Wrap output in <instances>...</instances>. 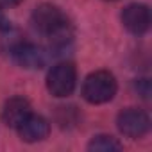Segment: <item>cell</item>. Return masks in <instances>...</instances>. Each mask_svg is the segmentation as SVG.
I'll return each mask as SVG.
<instances>
[{
  "instance_id": "6da1fadb",
  "label": "cell",
  "mask_w": 152,
  "mask_h": 152,
  "mask_svg": "<svg viewBox=\"0 0 152 152\" xmlns=\"http://www.w3.org/2000/svg\"><path fill=\"white\" fill-rule=\"evenodd\" d=\"M116 93V81L109 72H93L83 84V97L90 104H106Z\"/></svg>"
},
{
  "instance_id": "7a4b0ae2",
  "label": "cell",
  "mask_w": 152,
  "mask_h": 152,
  "mask_svg": "<svg viewBox=\"0 0 152 152\" xmlns=\"http://www.w3.org/2000/svg\"><path fill=\"white\" fill-rule=\"evenodd\" d=\"M75 84H77V72H75V66L70 63H59L48 72L47 88L54 97L72 95Z\"/></svg>"
},
{
  "instance_id": "3957f363",
  "label": "cell",
  "mask_w": 152,
  "mask_h": 152,
  "mask_svg": "<svg viewBox=\"0 0 152 152\" xmlns=\"http://www.w3.org/2000/svg\"><path fill=\"white\" fill-rule=\"evenodd\" d=\"M118 129L124 136L127 138H141L148 132L150 129V118L145 111L141 109H136V107H129V109H124L120 115H118Z\"/></svg>"
},
{
  "instance_id": "277c9868",
  "label": "cell",
  "mask_w": 152,
  "mask_h": 152,
  "mask_svg": "<svg viewBox=\"0 0 152 152\" xmlns=\"http://www.w3.org/2000/svg\"><path fill=\"white\" fill-rule=\"evenodd\" d=\"M122 23L129 32H132L136 36L145 34L150 27V11H148V7L143 6V4L127 6L122 13Z\"/></svg>"
},
{
  "instance_id": "5b68a950",
  "label": "cell",
  "mask_w": 152,
  "mask_h": 152,
  "mask_svg": "<svg viewBox=\"0 0 152 152\" xmlns=\"http://www.w3.org/2000/svg\"><path fill=\"white\" fill-rule=\"evenodd\" d=\"M13 59L16 64L29 68V70H36L45 66L47 63V54L41 47L34 45V43H20L13 48Z\"/></svg>"
},
{
  "instance_id": "8992f818",
  "label": "cell",
  "mask_w": 152,
  "mask_h": 152,
  "mask_svg": "<svg viewBox=\"0 0 152 152\" xmlns=\"http://www.w3.org/2000/svg\"><path fill=\"white\" fill-rule=\"evenodd\" d=\"M20 138L27 143H36V141H41L48 136L50 132V124L43 118V116H38V115H29L18 127H16Z\"/></svg>"
},
{
  "instance_id": "52a82bcc",
  "label": "cell",
  "mask_w": 152,
  "mask_h": 152,
  "mask_svg": "<svg viewBox=\"0 0 152 152\" xmlns=\"http://www.w3.org/2000/svg\"><path fill=\"white\" fill-rule=\"evenodd\" d=\"M31 104L29 100H25L23 97H13L4 104L2 109V120L6 125L9 127H18L29 115H31Z\"/></svg>"
},
{
  "instance_id": "ba28073f",
  "label": "cell",
  "mask_w": 152,
  "mask_h": 152,
  "mask_svg": "<svg viewBox=\"0 0 152 152\" xmlns=\"http://www.w3.org/2000/svg\"><path fill=\"white\" fill-rule=\"evenodd\" d=\"M88 148L91 152H115V150H120L122 145L113 138V136H106V134H100V136H95Z\"/></svg>"
},
{
  "instance_id": "9c48e42d",
  "label": "cell",
  "mask_w": 152,
  "mask_h": 152,
  "mask_svg": "<svg viewBox=\"0 0 152 152\" xmlns=\"http://www.w3.org/2000/svg\"><path fill=\"white\" fill-rule=\"evenodd\" d=\"M136 90H138V93H140L143 99H148V95H150V83H148L147 79H140V81L136 83Z\"/></svg>"
},
{
  "instance_id": "30bf717a",
  "label": "cell",
  "mask_w": 152,
  "mask_h": 152,
  "mask_svg": "<svg viewBox=\"0 0 152 152\" xmlns=\"http://www.w3.org/2000/svg\"><path fill=\"white\" fill-rule=\"evenodd\" d=\"M22 2V0H0V9H7V7H15Z\"/></svg>"
}]
</instances>
